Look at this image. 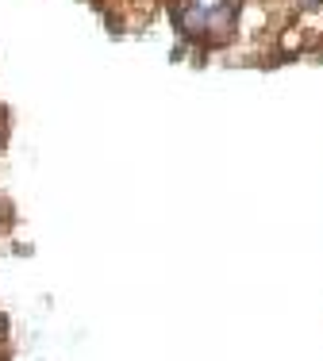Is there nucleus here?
Here are the masks:
<instances>
[{"label":"nucleus","mask_w":323,"mask_h":361,"mask_svg":"<svg viewBox=\"0 0 323 361\" xmlns=\"http://www.w3.org/2000/svg\"><path fill=\"white\" fill-rule=\"evenodd\" d=\"M181 4H189V8H197V12H204V16H212V12H219V8L235 4V0H181Z\"/></svg>","instance_id":"nucleus-1"},{"label":"nucleus","mask_w":323,"mask_h":361,"mask_svg":"<svg viewBox=\"0 0 323 361\" xmlns=\"http://www.w3.org/2000/svg\"><path fill=\"white\" fill-rule=\"evenodd\" d=\"M4 342H8V319H4V312H0V350H4Z\"/></svg>","instance_id":"nucleus-2"}]
</instances>
